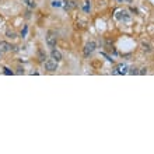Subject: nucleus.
<instances>
[{"instance_id": "1", "label": "nucleus", "mask_w": 154, "mask_h": 154, "mask_svg": "<svg viewBox=\"0 0 154 154\" xmlns=\"http://www.w3.org/2000/svg\"><path fill=\"white\" fill-rule=\"evenodd\" d=\"M56 42H57V34L53 30H49L46 32V45H48V48L53 49L56 46Z\"/></svg>"}, {"instance_id": "19", "label": "nucleus", "mask_w": 154, "mask_h": 154, "mask_svg": "<svg viewBox=\"0 0 154 154\" xmlns=\"http://www.w3.org/2000/svg\"><path fill=\"white\" fill-rule=\"evenodd\" d=\"M116 1H125V0H116Z\"/></svg>"}, {"instance_id": "5", "label": "nucleus", "mask_w": 154, "mask_h": 154, "mask_svg": "<svg viewBox=\"0 0 154 154\" xmlns=\"http://www.w3.org/2000/svg\"><path fill=\"white\" fill-rule=\"evenodd\" d=\"M50 56H52V59H53L55 62H57V63H59V62H60V60L63 59L62 53H60V52H59L57 49H55V48L52 49V52H50Z\"/></svg>"}, {"instance_id": "20", "label": "nucleus", "mask_w": 154, "mask_h": 154, "mask_svg": "<svg viewBox=\"0 0 154 154\" xmlns=\"http://www.w3.org/2000/svg\"><path fill=\"white\" fill-rule=\"evenodd\" d=\"M0 59H1V52H0Z\"/></svg>"}, {"instance_id": "8", "label": "nucleus", "mask_w": 154, "mask_h": 154, "mask_svg": "<svg viewBox=\"0 0 154 154\" xmlns=\"http://www.w3.org/2000/svg\"><path fill=\"white\" fill-rule=\"evenodd\" d=\"M77 7V3L76 0H65V8L66 10H73Z\"/></svg>"}, {"instance_id": "10", "label": "nucleus", "mask_w": 154, "mask_h": 154, "mask_svg": "<svg viewBox=\"0 0 154 154\" xmlns=\"http://www.w3.org/2000/svg\"><path fill=\"white\" fill-rule=\"evenodd\" d=\"M23 3H24V4L28 8H35V7H37V3H35V0H23Z\"/></svg>"}, {"instance_id": "9", "label": "nucleus", "mask_w": 154, "mask_h": 154, "mask_svg": "<svg viewBox=\"0 0 154 154\" xmlns=\"http://www.w3.org/2000/svg\"><path fill=\"white\" fill-rule=\"evenodd\" d=\"M140 46H142V50H143V52H146V53L153 52V46H151L148 42H144V41H143V42L140 44Z\"/></svg>"}, {"instance_id": "16", "label": "nucleus", "mask_w": 154, "mask_h": 154, "mask_svg": "<svg viewBox=\"0 0 154 154\" xmlns=\"http://www.w3.org/2000/svg\"><path fill=\"white\" fill-rule=\"evenodd\" d=\"M146 73H147V67H142L139 70V74H146Z\"/></svg>"}, {"instance_id": "6", "label": "nucleus", "mask_w": 154, "mask_h": 154, "mask_svg": "<svg viewBox=\"0 0 154 154\" xmlns=\"http://www.w3.org/2000/svg\"><path fill=\"white\" fill-rule=\"evenodd\" d=\"M129 72L128 70V66L126 65H119L118 66V69H115L114 72H112V74H126Z\"/></svg>"}, {"instance_id": "3", "label": "nucleus", "mask_w": 154, "mask_h": 154, "mask_svg": "<svg viewBox=\"0 0 154 154\" xmlns=\"http://www.w3.org/2000/svg\"><path fill=\"white\" fill-rule=\"evenodd\" d=\"M10 50L17 52L18 49H17V46H13L11 44H8V42H6V41H0V52H1V53H7V52H10Z\"/></svg>"}, {"instance_id": "4", "label": "nucleus", "mask_w": 154, "mask_h": 154, "mask_svg": "<svg viewBox=\"0 0 154 154\" xmlns=\"http://www.w3.org/2000/svg\"><path fill=\"white\" fill-rule=\"evenodd\" d=\"M44 66H45V70H48V72H56L57 70V62H55L53 59H46L44 62Z\"/></svg>"}, {"instance_id": "18", "label": "nucleus", "mask_w": 154, "mask_h": 154, "mask_svg": "<svg viewBox=\"0 0 154 154\" xmlns=\"http://www.w3.org/2000/svg\"><path fill=\"white\" fill-rule=\"evenodd\" d=\"M52 6H53V7H60L62 4H60V1H53V3H52Z\"/></svg>"}, {"instance_id": "7", "label": "nucleus", "mask_w": 154, "mask_h": 154, "mask_svg": "<svg viewBox=\"0 0 154 154\" xmlns=\"http://www.w3.org/2000/svg\"><path fill=\"white\" fill-rule=\"evenodd\" d=\"M116 18L118 20H125V21H128L130 18V16L128 14V11H125V10H119L118 13H116Z\"/></svg>"}, {"instance_id": "12", "label": "nucleus", "mask_w": 154, "mask_h": 154, "mask_svg": "<svg viewBox=\"0 0 154 154\" xmlns=\"http://www.w3.org/2000/svg\"><path fill=\"white\" fill-rule=\"evenodd\" d=\"M90 8H91V3H90V0H86V1H84V6H83L84 13H88Z\"/></svg>"}, {"instance_id": "15", "label": "nucleus", "mask_w": 154, "mask_h": 154, "mask_svg": "<svg viewBox=\"0 0 154 154\" xmlns=\"http://www.w3.org/2000/svg\"><path fill=\"white\" fill-rule=\"evenodd\" d=\"M27 31H28V27H27V25H24V28H23V31H21V37H23V38L27 35Z\"/></svg>"}, {"instance_id": "13", "label": "nucleus", "mask_w": 154, "mask_h": 154, "mask_svg": "<svg viewBox=\"0 0 154 154\" xmlns=\"http://www.w3.org/2000/svg\"><path fill=\"white\" fill-rule=\"evenodd\" d=\"M6 37H7V38H11V39H14V38H17V34L14 32V31H11V30H7Z\"/></svg>"}, {"instance_id": "11", "label": "nucleus", "mask_w": 154, "mask_h": 154, "mask_svg": "<svg viewBox=\"0 0 154 154\" xmlns=\"http://www.w3.org/2000/svg\"><path fill=\"white\" fill-rule=\"evenodd\" d=\"M38 59H39V62H42V63H44V62H45V60L48 59L46 53H45V52H44L42 49H39V50H38Z\"/></svg>"}, {"instance_id": "17", "label": "nucleus", "mask_w": 154, "mask_h": 154, "mask_svg": "<svg viewBox=\"0 0 154 154\" xmlns=\"http://www.w3.org/2000/svg\"><path fill=\"white\" fill-rule=\"evenodd\" d=\"M3 70H4V74H8V76H10V74H13V72H11L10 69H7V67H4Z\"/></svg>"}, {"instance_id": "14", "label": "nucleus", "mask_w": 154, "mask_h": 154, "mask_svg": "<svg viewBox=\"0 0 154 154\" xmlns=\"http://www.w3.org/2000/svg\"><path fill=\"white\" fill-rule=\"evenodd\" d=\"M129 74H139V69L137 67H130V70L128 72Z\"/></svg>"}, {"instance_id": "2", "label": "nucleus", "mask_w": 154, "mask_h": 154, "mask_svg": "<svg viewBox=\"0 0 154 154\" xmlns=\"http://www.w3.org/2000/svg\"><path fill=\"white\" fill-rule=\"evenodd\" d=\"M95 49H97V44H95L94 41H90V42L86 44V46H84V49H83V53H84V56L86 57H88Z\"/></svg>"}]
</instances>
